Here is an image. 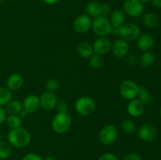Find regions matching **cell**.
<instances>
[{"label":"cell","mask_w":161,"mask_h":160,"mask_svg":"<svg viewBox=\"0 0 161 160\" xmlns=\"http://www.w3.org/2000/svg\"><path fill=\"white\" fill-rule=\"evenodd\" d=\"M154 61H155V56L150 50L143 52L138 59V62L141 64L142 67H146V68L151 67L153 64Z\"/></svg>","instance_id":"obj_21"},{"label":"cell","mask_w":161,"mask_h":160,"mask_svg":"<svg viewBox=\"0 0 161 160\" xmlns=\"http://www.w3.org/2000/svg\"><path fill=\"white\" fill-rule=\"evenodd\" d=\"M121 129L126 133H133L136 130V125L132 120L125 119L121 122Z\"/></svg>","instance_id":"obj_28"},{"label":"cell","mask_w":161,"mask_h":160,"mask_svg":"<svg viewBox=\"0 0 161 160\" xmlns=\"http://www.w3.org/2000/svg\"><path fill=\"white\" fill-rule=\"evenodd\" d=\"M57 103H58V97L53 92L47 91L39 97L40 107L46 111H50L55 108Z\"/></svg>","instance_id":"obj_13"},{"label":"cell","mask_w":161,"mask_h":160,"mask_svg":"<svg viewBox=\"0 0 161 160\" xmlns=\"http://www.w3.org/2000/svg\"><path fill=\"white\" fill-rule=\"evenodd\" d=\"M43 160H55V158L52 156H47L43 158Z\"/></svg>","instance_id":"obj_42"},{"label":"cell","mask_w":161,"mask_h":160,"mask_svg":"<svg viewBox=\"0 0 161 160\" xmlns=\"http://www.w3.org/2000/svg\"><path fill=\"white\" fill-rule=\"evenodd\" d=\"M128 42L121 39H117L112 43V51L115 55V56L118 58H124L129 53Z\"/></svg>","instance_id":"obj_11"},{"label":"cell","mask_w":161,"mask_h":160,"mask_svg":"<svg viewBox=\"0 0 161 160\" xmlns=\"http://www.w3.org/2000/svg\"><path fill=\"white\" fill-rule=\"evenodd\" d=\"M109 21L111 23L112 26L120 27L125 22L126 15L125 13L120 9H115L110 13Z\"/></svg>","instance_id":"obj_18"},{"label":"cell","mask_w":161,"mask_h":160,"mask_svg":"<svg viewBox=\"0 0 161 160\" xmlns=\"http://www.w3.org/2000/svg\"><path fill=\"white\" fill-rule=\"evenodd\" d=\"M111 6L108 3H103L102 4V7H101V16L103 17H106L110 15L111 13Z\"/></svg>","instance_id":"obj_32"},{"label":"cell","mask_w":161,"mask_h":160,"mask_svg":"<svg viewBox=\"0 0 161 160\" xmlns=\"http://www.w3.org/2000/svg\"><path fill=\"white\" fill-rule=\"evenodd\" d=\"M72 125V118L68 113H58L52 121V128L57 133H66Z\"/></svg>","instance_id":"obj_2"},{"label":"cell","mask_w":161,"mask_h":160,"mask_svg":"<svg viewBox=\"0 0 161 160\" xmlns=\"http://www.w3.org/2000/svg\"><path fill=\"white\" fill-rule=\"evenodd\" d=\"M118 136L117 128L114 125H106L99 133V140L105 145H109L114 143Z\"/></svg>","instance_id":"obj_7"},{"label":"cell","mask_w":161,"mask_h":160,"mask_svg":"<svg viewBox=\"0 0 161 160\" xmlns=\"http://www.w3.org/2000/svg\"><path fill=\"white\" fill-rule=\"evenodd\" d=\"M98 160H119L115 155L111 153H105L103 154L99 157Z\"/></svg>","instance_id":"obj_35"},{"label":"cell","mask_w":161,"mask_h":160,"mask_svg":"<svg viewBox=\"0 0 161 160\" xmlns=\"http://www.w3.org/2000/svg\"><path fill=\"white\" fill-rule=\"evenodd\" d=\"M151 4L156 8H161V0H151Z\"/></svg>","instance_id":"obj_39"},{"label":"cell","mask_w":161,"mask_h":160,"mask_svg":"<svg viewBox=\"0 0 161 160\" xmlns=\"http://www.w3.org/2000/svg\"><path fill=\"white\" fill-rule=\"evenodd\" d=\"M142 22L147 28H155L160 23L159 17L153 13H147L142 16Z\"/></svg>","instance_id":"obj_22"},{"label":"cell","mask_w":161,"mask_h":160,"mask_svg":"<svg viewBox=\"0 0 161 160\" xmlns=\"http://www.w3.org/2000/svg\"><path fill=\"white\" fill-rule=\"evenodd\" d=\"M12 153V145L6 141H0V159L4 160L9 158Z\"/></svg>","instance_id":"obj_25"},{"label":"cell","mask_w":161,"mask_h":160,"mask_svg":"<svg viewBox=\"0 0 161 160\" xmlns=\"http://www.w3.org/2000/svg\"><path fill=\"white\" fill-rule=\"evenodd\" d=\"M154 45V39L150 34L145 33L137 39V46L141 51H149Z\"/></svg>","instance_id":"obj_16"},{"label":"cell","mask_w":161,"mask_h":160,"mask_svg":"<svg viewBox=\"0 0 161 160\" xmlns=\"http://www.w3.org/2000/svg\"><path fill=\"white\" fill-rule=\"evenodd\" d=\"M125 57L127 63H128L130 65H135L138 63V59L135 54H127Z\"/></svg>","instance_id":"obj_33"},{"label":"cell","mask_w":161,"mask_h":160,"mask_svg":"<svg viewBox=\"0 0 161 160\" xmlns=\"http://www.w3.org/2000/svg\"><path fill=\"white\" fill-rule=\"evenodd\" d=\"M75 110L81 115H89L95 110V103L89 97H81L77 99L75 104Z\"/></svg>","instance_id":"obj_5"},{"label":"cell","mask_w":161,"mask_h":160,"mask_svg":"<svg viewBox=\"0 0 161 160\" xmlns=\"http://www.w3.org/2000/svg\"><path fill=\"white\" fill-rule=\"evenodd\" d=\"M119 35L127 42H133L141 35V29L138 25L132 23H124L120 26Z\"/></svg>","instance_id":"obj_4"},{"label":"cell","mask_w":161,"mask_h":160,"mask_svg":"<svg viewBox=\"0 0 161 160\" xmlns=\"http://www.w3.org/2000/svg\"><path fill=\"white\" fill-rule=\"evenodd\" d=\"M119 29H120V27L117 26H112L111 28V33L110 34H113V35H119Z\"/></svg>","instance_id":"obj_38"},{"label":"cell","mask_w":161,"mask_h":160,"mask_svg":"<svg viewBox=\"0 0 161 160\" xmlns=\"http://www.w3.org/2000/svg\"><path fill=\"white\" fill-rule=\"evenodd\" d=\"M21 160H43V158L37 154L29 153L25 155Z\"/></svg>","instance_id":"obj_34"},{"label":"cell","mask_w":161,"mask_h":160,"mask_svg":"<svg viewBox=\"0 0 161 160\" xmlns=\"http://www.w3.org/2000/svg\"><path fill=\"white\" fill-rule=\"evenodd\" d=\"M139 2H141L142 3H149V2H150L151 0H138Z\"/></svg>","instance_id":"obj_43"},{"label":"cell","mask_w":161,"mask_h":160,"mask_svg":"<svg viewBox=\"0 0 161 160\" xmlns=\"http://www.w3.org/2000/svg\"><path fill=\"white\" fill-rule=\"evenodd\" d=\"M46 4L48 5H53L58 2V0H42Z\"/></svg>","instance_id":"obj_41"},{"label":"cell","mask_w":161,"mask_h":160,"mask_svg":"<svg viewBox=\"0 0 161 160\" xmlns=\"http://www.w3.org/2000/svg\"><path fill=\"white\" fill-rule=\"evenodd\" d=\"M144 11L143 3L138 0H126L124 3V12L131 17H138Z\"/></svg>","instance_id":"obj_8"},{"label":"cell","mask_w":161,"mask_h":160,"mask_svg":"<svg viewBox=\"0 0 161 160\" xmlns=\"http://www.w3.org/2000/svg\"><path fill=\"white\" fill-rule=\"evenodd\" d=\"M24 84V78L20 74H11L6 80V87L10 90H17Z\"/></svg>","instance_id":"obj_17"},{"label":"cell","mask_w":161,"mask_h":160,"mask_svg":"<svg viewBox=\"0 0 161 160\" xmlns=\"http://www.w3.org/2000/svg\"><path fill=\"white\" fill-rule=\"evenodd\" d=\"M31 140L29 131L25 128L13 129L8 133V141L14 147L22 148L30 144Z\"/></svg>","instance_id":"obj_1"},{"label":"cell","mask_w":161,"mask_h":160,"mask_svg":"<svg viewBox=\"0 0 161 160\" xmlns=\"http://www.w3.org/2000/svg\"><path fill=\"white\" fill-rule=\"evenodd\" d=\"M94 52L97 54L104 55L112 50V42L107 37H98L92 45Z\"/></svg>","instance_id":"obj_12"},{"label":"cell","mask_w":161,"mask_h":160,"mask_svg":"<svg viewBox=\"0 0 161 160\" xmlns=\"http://www.w3.org/2000/svg\"><path fill=\"white\" fill-rule=\"evenodd\" d=\"M157 130L154 125L150 124H145L142 125L138 130V136L143 141L151 142L157 136Z\"/></svg>","instance_id":"obj_10"},{"label":"cell","mask_w":161,"mask_h":160,"mask_svg":"<svg viewBox=\"0 0 161 160\" xmlns=\"http://www.w3.org/2000/svg\"><path fill=\"white\" fill-rule=\"evenodd\" d=\"M28 113L27 112V111H25V110H24V109H23V110H22L21 111H20V114H19L18 115L20 116V119H25V118H26L27 116H28Z\"/></svg>","instance_id":"obj_40"},{"label":"cell","mask_w":161,"mask_h":160,"mask_svg":"<svg viewBox=\"0 0 161 160\" xmlns=\"http://www.w3.org/2000/svg\"><path fill=\"white\" fill-rule=\"evenodd\" d=\"M6 124L8 126L13 130V129L20 128L22 124V119L19 115H9L6 116Z\"/></svg>","instance_id":"obj_27"},{"label":"cell","mask_w":161,"mask_h":160,"mask_svg":"<svg viewBox=\"0 0 161 160\" xmlns=\"http://www.w3.org/2000/svg\"><path fill=\"white\" fill-rule=\"evenodd\" d=\"M145 110V104L139 99H133L130 100L127 107V111L129 115L132 117H139L143 114Z\"/></svg>","instance_id":"obj_14"},{"label":"cell","mask_w":161,"mask_h":160,"mask_svg":"<svg viewBox=\"0 0 161 160\" xmlns=\"http://www.w3.org/2000/svg\"><path fill=\"white\" fill-rule=\"evenodd\" d=\"M76 52L83 58H90L94 54L92 45L86 42H82L79 43L76 47Z\"/></svg>","instance_id":"obj_19"},{"label":"cell","mask_w":161,"mask_h":160,"mask_svg":"<svg viewBox=\"0 0 161 160\" xmlns=\"http://www.w3.org/2000/svg\"><path fill=\"white\" fill-rule=\"evenodd\" d=\"M58 86H59L58 82L54 78H50L46 83V89L49 92L54 93V91H56L58 89Z\"/></svg>","instance_id":"obj_30"},{"label":"cell","mask_w":161,"mask_h":160,"mask_svg":"<svg viewBox=\"0 0 161 160\" xmlns=\"http://www.w3.org/2000/svg\"><path fill=\"white\" fill-rule=\"evenodd\" d=\"M139 86L132 80H124L119 86V93L124 99L131 100L138 97Z\"/></svg>","instance_id":"obj_6"},{"label":"cell","mask_w":161,"mask_h":160,"mask_svg":"<svg viewBox=\"0 0 161 160\" xmlns=\"http://www.w3.org/2000/svg\"><path fill=\"white\" fill-rule=\"evenodd\" d=\"M55 108L58 111V113H67L68 109H69V104L64 100H60V101H58Z\"/></svg>","instance_id":"obj_31"},{"label":"cell","mask_w":161,"mask_h":160,"mask_svg":"<svg viewBox=\"0 0 161 160\" xmlns=\"http://www.w3.org/2000/svg\"><path fill=\"white\" fill-rule=\"evenodd\" d=\"M123 160H142V158L139 155H138V154L131 153L126 155Z\"/></svg>","instance_id":"obj_36"},{"label":"cell","mask_w":161,"mask_h":160,"mask_svg":"<svg viewBox=\"0 0 161 160\" xmlns=\"http://www.w3.org/2000/svg\"><path fill=\"white\" fill-rule=\"evenodd\" d=\"M6 116L7 115H6V110L3 108V107L0 106V125L4 122H6Z\"/></svg>","instance_id":"obj_37"},{"label":"cell","mask_w":161,"mask_h":160,"mask_svg":"<svg viewBox=\"0 0 161 160\" xmlns=\"http://www.w3.org/2000/svg\"><path fill=\"white\" fill-rule=\"evenodd\" d=\"M6 114L14 115H18L20 111L23 110V105L20 101L17 100H11L6 105Z\"/></svg>","instance_id":"obj_23"},{"label":"cell","mask_w":161,"mask_h":160,"mask_svg":"<svg viewBox=\"0 0 161 160\" xmlns=\"http://www.w3.org/2000/svg\"><path fill=\"white\" fill-rule=\"evenodd\" d=\"M138 99L142 102L144 104H150L153 102V96L149 91L146 86H139L138 88Z\"/></svg>","instance_id":"obj_20"},{"label":"cell","mask_w":161,"mask_h":160,"mask_svg":"<svg viewBox=\"0 0 161 160\" xmlns=\"http://www.w3.org/2000/svg\"><path fill=\"white\" fill-rule=\"evenodd\" d=\"M23 109L25 110L28 114L36 112L38 110V108L40 107L39 104V97H38L36 95H28L24 100L23 103Z\"/></svg>","instance_id":"obj_15"},{"label":"cell","mask_w":161,"mask_h":160,"mask_svg":"<svg viewBox=\"0 0 161 160\" xmlns=\"http://www.w3.org/2000/svg\"><path fill=\"white\" fill-rule=\"evenodd\" d=\"M92 19L87 14H82L78 16L74 20L73 28L76 32L84 34L92 28Z\"/></svg>","instance_id":"obj_9"},{"label":"cell","mask_w":161,"mask_h":160,"mask_svg":"<svg viewBox=\"0 0 161 160\" xmlns=\"http://www.w3.org/2000/svg\"><path fill=\"white\" fill-rule=\"evenodd\" d=\"M0 141H2V134H1V133H0Z\"/></svg>","instance_id":"obj_45"},{"label":"cell","mask_w":161,"mask_h":160,"mask_svg":"<svg viewBox=\"0 0 161 160\" xmlns=\"http://www.w3.org/2000/svg\"><path fill=\"white\" fill-rule=\"evenodd\" d=\"M89 64L90 66L94 69H97L102 67V64H103V58H102V55L97 54V53L93 54L90 57Z\"/></svg>","instance_id":"obj_29"},{"label":"cell","mask_w":161,"mask_h":160,"mask_svg":"<svg viewBox=\"0 0 161 160\" xmlns=\"http://www.w3.org/2000/svg\"><path fill=\"white\" fill-rule=\"evenodd\" d=\"M12 99V93L7 87H0V106H6Z\"/></svg>","instance_id":"obj_26"},{"label":"cell","mask_w":161,"mask_h":160,"mask_svg":"<svg viewBox=\"0 0 161 160\" xmlns=\"http://www.w3.org/2000/svg\"><path fill=\"white\" fill-rule=\"evenodd\" d=\"M92 28L98 37H107L111 33L112 24L106 17L98 16L93 20Z\"/></svg>","instance_id":"obj_3"},{"label":"cell","mask_w":161,"mask_h":160,"mask_svg":"<svg viewBox=\"0 0 161 160\" xmlns=\"http://www.w3.org/2000/svg\"><path fill=\"white\" fill-rule=\"evenodd\" d=\"M101 7H102V4L98 2H90L86 6V12L87 15L91 17H97L101 16Z\"/></svg>","instance_id":"obj_24"},{"label":"cell","mask_w":161,"mask_h":160,"mask_svg":"<svg viewBox=\"0 0 161 160\" xmlns=\"http://www.w3.org/2000/svg\"><path fill=\"white\" fill-rule=\"evenodd\" d=\"M160 119H161V107H160Z\"/></svg>","instance_id":"obj_44"}]
</instances>
